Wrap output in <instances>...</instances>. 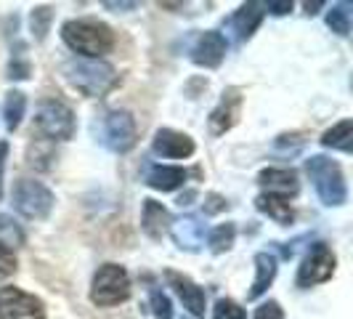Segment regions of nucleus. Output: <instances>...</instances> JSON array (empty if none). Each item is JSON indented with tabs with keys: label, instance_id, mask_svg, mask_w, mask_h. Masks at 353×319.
<instances>
[{
	"label": "nucleus",
	"instance_id": "1",
	"mask_svg": "<svg viewBox=\"0 0 353 319\" xmlns=\"http://www.w3.org/2000/svg\"><path fill=\"white\" fill-rule=\"evenodd\" d=\"M61 37L74 53H80V59H101L104 53L114 48V32L101 24V21H90V19H72L61 27Z\"/></svg>",
	"mask_w": 353,
	"mask_h": 319
},
{
	"label": "nucleus",
	"instance_id": "2",
	"mask_svg": "<svg viewBox=\"0 0 353 319\" xmlns=\"http://www.w3.org/2000/svg\"><path fill=\"white\" fill-rule=\"evenodd\" d=\"M64 72L72 86L85 96H104L117 83V75L104 59H72L67 61Z\"/></svg>",
	"mask_w": 353,
	"mask_h": 319
},
{
	"label": "nucleus",
	"instance_id": "3",
	"mask_svg": "<svg viewBox=\"0 0 353 319\" xmlns=\"http://www.w3.org/2000/svg\"><path fill=\"white\" fill-rule=\"evenodd\" d=\"M305 173L311 176L314 186H316V195L321 197L324 205L330 208H337L348 200V186H345V178H343V171L335 160L324 157V155H316L305 162Z\"/></svg>",
	"mask_w": 353,
	"mask_h": 319
},
{
	"label": "nucleus",
	"instance_id": "4",
	"mask_svg": "<svg viewBox=\"0 0 353 319\" xmlns=\"http://www.w3.org/2000/svg\"><path fill=\"white\" fill-rule=\"evenodd\" d=\"M130 296V277L123 266L104 264L90 282V301L96 306H117Z\"/></svg>",
	"mask_w": 353,
	"mask_h": 319
},
{
	"label": "nucleus",
	"instance_id": "5",
	"mask_svg": "<svg viewBox=\"0 0 353 319\" xmlns=\"http://www.w3.org/2000/svg\"><path fill=\"white\" fill-rule=\"evenodd\" d=\"M35 125L43 136H48L53 142H67L74 133V115L67 104L48 99L37 106L35 112Z\"/></svg>",
	"mask_w": 353,
	"mask_h": 319
},
{
	"label": "nucleus",
	"instance_id": "6",
	"mask_svg": "<svg viewBox=\"0 0 353 319\" xmlns=\"http://www.w3.org/2000/svg\"><path fill=\"white\" fill-rule=\"evenodd\" d=\"M14 208H17L24 218L43 221V218H48V213H51V208H53L51 189H46L40 181L21 178L17 186H14Z\"/></svg>",
	"mask_w": 353,
	"mask_h": 319
},
{
	"label": "nucleus",
	"instance_id": "7",
	"mask_svg": "<svg viewBox=\"0 0 353 319\" xmlns=\"http://www.w3.org/2000/svg\"><path fill=\"white\" fill-rule=\"evenodd\" d=\"M337 258L327 242H316L314 248L305 253L301 269H298V287H314L319 282H327L335 274Z\"/></svg>",
	"mask_w": 353,
	"mask_h": 319
},
{
	"label": "nucleus",
	"instance_id": "8",
	"mask_svg": "<svg viewBox=\"0 0 353 319\" xmlns=\"http://www.w3.org/2000/svg\"><path fill=\"white\" fill-rule=\"evenodd\" d=\"M0 319H46V309L40 298L19 287H0Z\"/></svg>",
	"mask_w": 353,
	"mask_h": 319
},
{
	"label": "nucleus",
	"instance_id": "9",
	"mask_svg": "<svg viewBox=\"0 0 353 319\" xmlns=\"http://www.w3.org/2000/svg\"><path fill=\"white\" fill-rule=\"evenodd\" d=\"M104 144L112 152H130L136 146V123L130 112H109L104 117Z\"/></svg>",
	"mask_w": 353,
	"mask_h": 319
},
{
	"label": "nucleus",
	"instance_id": "10",
	"mask_svg": "<svg viewBox=\"0 0 353 319\" xmlns=\"http://www.w3.org/2000/svg\"><path fill=\"white\" fill-rule=\"evenodd\" d=\"M165 277H168V282L170 287L176 290V296L183 301V306L189 309V314L196 319L205 317V306H208V298H205V290L199 287L196 282H192L189 277H183V274H178V271H165Z\"/></svg>",
	"mask_w": 353,
	"mask_h": 319
},
{
	"label": "nucleus",
	"instance_id": "11",
	"mask_svg": "<svg viewBox=\"0 0 353 319\" xmlns=\"http://www.w3.org/2000/svg\"><path fill=\"white\" fill-rule=\"evenodd\" d=\"M223 56H226V37L221 35V32H202L199 40L194 43V48H192V59H194V64L199 67H218L221 61H223Z\"/></svg>",
	"mask_w": 353,
	"mask_h": 319
},
{
	"label": "nucleus",
	"instance_id": "12",
	"mask_svg": "<svg viewBox=\"0 0 353 319\" xmlns=\"http://www.w3.org/2000/svg\"><path fill=\"white\" fill-rule=\"evenodd\" d=\"M154 152L162 155V157L183 160L189 155H194V142L186 133H178L173 128H162L154 136Z\"/></svg>",
	"mask_w": 353,
	"mask_h": 319
},
{
	"label": "nucleus",
	"instance_id": "13",
	"mask_svg": "<svg viewBox=\"0 0 353 319\" xmlns=\"http://www.w3.org/2000/svg\"><path fill=\"white\" fill-rule=\"evenodd\" d=\"M258 181H261V186L265 189L263 195L284 197V200L298 195V176H295V171H287V168H268V171H263V173L258 176Z\"/></svg>",
	"mask_w": 353,
	"mask_h": 319
},
{
	"label": "nucleus",
	"instance_id": "14",
	"mask_svg": "<svg viewBox=\"0 0 353 319\" xmlns=\"http://www.w3.org/2000/svg\"><path fill=\"white\" fill-rule=\"evenodd\" d=\"M170 231H173L176 245L183 250H199V245L205 242V224H202L196 215H183V218H178L176 224L170 226Z\"/></svg>",
	"mask_w": 353,
	"mask_h": 319
},
{
	"label": "nucleus",
	"instance_id": "15",
	"mask_svg": "<svg viewBox=\"0 0 353 319\" xmlns=\"http://www.w3.org/2000/svg\"><path fill=\"white\" fill-rule=\"evenodd\" d=\"M239 104H242L239 90H229V93H223V99H221L218 109H212V115H210V130L212 133H226L231 125L236 123Z\"/></svg>",
	"mask_w": 353,
	"mask_h": 319
},
{
	"label": "nucleus",
	"instance_id": "16",
	"mask_svg": "<svg viewBox=\"0 0 353 319\" xmlns=\"http://www.w3.org/2000/svg\"><path fill=\"white\" fill-rule=\"evenodd\" d=\"M186 178H189V173H186L183 168L157 165V168H152V171H149L146 184H149L152 189H157V192H173V189H178V186H183V184H186Z\"/></svg>",
	"mask_w": 353,
	"mask_h": 319
},
{
	"label": "nucleus",
	"instance_id": "17",
	"mask_svg": "<svg viewBox=\"0 0 353 319\" xmlns=\"http://www.w3.org/2000/svg\"><path fill=\"white\" fill-rule=\"evenodd\" d=\"M255 208L263 213V215H268V218H274L279 226H290V224L295 221V211H292L290 200H284V197L258 195V200H255Z\"/></svg>",
	"mask_w": 353,
	"mask_h": 319
},
{
	"label": "nucleus",
	"instance_id": "18",
	"mask_svg": "<svg viewBox=\"0 0 353 319\" xmlns=\"http://www.w3.org/2000/svg\"><path fill=\"white\" fill-rule=\"evenodd\" d=\"M265 3H245L236 14H234V30H236V35H239V40H248L255 30H258V24H261V19H263V11Z\"/></svg>",
	"mask_w": 353,
	"mask_h": 319
},
{
	"label": "nucleus",
	"instance_id": "19",
	"mask_svg": "<svg viewBox=\"0 0 353 319\" xmlns=\"http://www.w3.org/2000/svg\"><path fill=\"white\" fill-rule=\"evenodd\" d=\"M274 277H276V258L268 253H258L255 255V282L250 287L248 298H261L268 290V284L274 282Z\"/></svg>",
	"mask_w": 353,
	"mask_h": 319
},
{
	"label": "nucleus",
	"instance_id": "20",
	"mask_svg": "<svg viewBox=\"0 0 353 319\" xmlns=\"http://www.w3.org/2000/svg\"><path fill=\"white\" fill-rule=\"evenodd\" d=\"M168 224H170V213L165 211L159 202H154V200H146L143 202V218H141L143 231L152 240H159L168 231Z\"/></svg>",
	"mask_w": 353,
	"mask_h": 319
},
{
	"label": "nucleus",
	"instance_id": "21",
	"mask_svg": "<svg viewBox=\"0 0 353 319\" xmlns=\"http://www.w3.org/2000/svg\"><path fill=\"white\" fill-rule=\"evenodd\" d=\"M351 139H353V123L351 120H343V123H337L335 128H330L321 136V144L324 146H332V149H340V152H351Z\"/></svg>",
	"mask_w": 353,
	"mask_h": 319
},
{
	"label": "nucleus",
	"instance_id": "22",
	"mask_svg": "<svg viewBox=\"0 0 353 319\" xmlns=\"http://www.w3.org/2000/svg\"><path fill=\"white\" fill-rule=\"evenodd\" d=\"M24 109H27L24 93H21V90H11V93L6 96V106H3V112H6V128H8V130H17L19 128L21 117H24Z\"/></svg>",
	"mask_w": 353,
	"mask_h": 319
},
{
	"label": "nucleus",
	"instance_id": "23",
	"mask_svg": "<svg viewBox=\"0 0 353 319\" xmlns=\"http://www.w3.org/2000/svg\"><path fill=\"white\" fill-rule=\"evenodd\" d=\"M327 24L337 35H348L351 32V6L348 3H335L327 14Z\"/></svg>",
	"mask_w": 353,
	"mask_h": 319
},
{
	"label": "nucleus",
	"instance_id": "24",
	"mask_svg": "<svg viewBox=\"0 0 353 319\" xmlns=\"http://www.w3.org/2000/svg\"><path fill=\"white\" fill-rule=\"evenodd\" d=\"M234 237H236L234 224H221V226H215V229L210 231L208 245H210L212 253H226V250L234 245Z\"/></svg>",
	"mask_w": 353,
	"mask_h": 319
},
{
	"label": "nucleus",
	"instance_id": "25",
	"mask_svg": "<svg viewBox=\"0 0 353 319\" xmlns=\"http://www.w3.org/2000/svg\"><path fill=\"white\" fill-rule=\"evenodd\" d=\"M212 319H248L245 309L236 301H229V298H221L212 309Z\"/></svg>",
	"mask_w": 353,
	"mask_h": 319
},
{
	"label": "nucleus",
	"instance_id": "26",
	"mask_svg": "<svg viewBox=\"0 0 353 319\" xmlns=\"http://www.w3.org/2000/svg\"><path fill=\"white\" fill-rule=\"evenodd\" d=\"M152 314H154V319H173L170 298L162 290H152Z\"/></svg>",
	"mask_w": 353,
	"mask_h": 319
},
{
	"label": "nucleus",
	"instance_id": "27",
	"mask_svg": "<svg viewBox=\"0 0 353 319\" xmlns=\"http://www.w3.org/2000/svg\"><path fill=\"white\" fill-rule=\"evenodd\" d=\"M0 237H6V248L21 245V240H24L21 229H19L11 218H6V215H0Z\"/></svg>",
	"mask_w": 353,
	"mask_h": 319
},
{
	"label": "nucleus",
	"instance_id": "28",
	"mask_svg": "<svg viewBox=\"0 0 353 319\" xmlns=\"http://www.w3.org/2000/svg\"><path fill=\"white\" fill-rule=\"evenodd\" d=\"M14 271H17V255L11 248H6V242H0V280L11 277Z\"/></svg>",
	"mask_w": 353,
	"mask_h": 319
},
{
	"label": "nucleus",
	"instance_id": "29",
	"mask_svg": "<svg viewBox=\"0 0 353 319\" xmlns=\"http://www.w3.org/2000/svg\"><path fill=\"white\" fill-rule=\"evenodd\" d=\"M48 19H51V11L48 8H37L32 14V30L37 32V37L43 40L46 37V30H48Z\"/></svg>",
	"mask_w": 353,
	"mask_h": 319
},
{
	"label": "nucleus",
	"instance_id": "30",
	"mask_svg": "<svg viewBox=\"0 0 353 319\" xmlns=\"http://www.w3.org/2000/svg\"><path fill=\"white\" fill-rule=\"evenodd\" d=\"M255 319H284V311L276 301H268L255 311Z\"/></svg>",
	"mask_w": 353,
	"mask_h": 319
},
{
	"label": "nucleus",
	"instance_id": "31",
	"mask_svg": "<svg viewBox=\"0 0 353 319\" xmlns=\"http://www.w3.org/2000/svg\"><path fill=\"white\" fill-rule=\"evenodd\" d=\"M265 11H271L274 17H282L287 11H292V0H282V3H265Z\"/></svg>",
	"mask_w": 353,
	"mask_h": 319
},
{
	"label": "nucleus",
	"instance_id": "32",
	"mask_svg": "<svg viewBox=\"0 0 353 319\" xmlns=\"http://www.w3.org/2000/svg\"><path fill=\"white\" fill-rule=\"evenodd\" d=\"M6 155H8V144L0 142V195H3V168H6Z\"/></svg>",
	"mask_w": 353,
	"mask_h": 319
},
{
	"label": "nucleus",
	"instance_id": "33",
	"mask_svg": "<svg viewBox=\"0 0 353 319\" xmlns=\"http://www.w3.org/2000/svg\"><path fill=\"white\" fill-rule=\"evenodd\" d=\"M106 8H136V3H104Z\"/></svg>",
	"mask_w": 353,
	"mask_h": 319
}]
</instances>
